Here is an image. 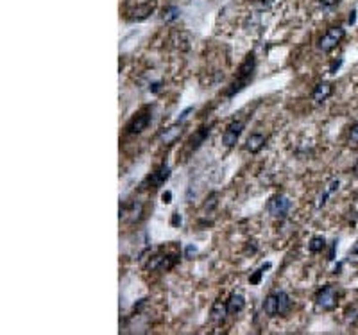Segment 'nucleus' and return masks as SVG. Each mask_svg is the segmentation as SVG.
I'll list each match as a JSON object with an SVG mask.
<instances>
[{
  "label": "nucleus",
  "instance_id": "30",
  "mask_svg": "<svg viewBox=\"0 0 358 335\" xmlns=\"http://www.w3.org/2000/svg\"><path fill=\"white\" fill-rule=\"evenodd\" d=\"M245 253H247V255H249V253H251V255H254V253H256V242H249L247 248H245Z\"/></svg>",
  "mask_w": 358,
  "mask_h": 335
},
{
  "label": "nucleus",
  "instance_id": "13",
  "mask_svg": "<svg viewBox=\"0 0 358 335\" xmlns=\"http://www.w3.org/2000/svg\"><path fill=\"white\" fill-rule=\"evenodd\" d=\"M181 133H183V124L181 122H176L174 126L167 127L160 138H162L163 143H172V142H176L177 138L181 136Z\"/></svg>",
  "mask_w": 358,
  "mask_h": 335
},
{
  "label": "nucleus",
  "instance_id": "5",
  "mask_svg": "<svg viewBox=\"0 0 358 335\" xmlns=\"http://www.w3.org/2000/svg\"><path fill=\"white\" fill-rule=\"evenodd\" d=\"M177 260H179L177 255H158L154 258H150V262L147 264V269L149 271H169L177 264Z\"/></svg>",
  "mask_w": 358,
  "mask_h": 335
},
{
  "label": "nucleus",
  "instance_id": "15",
  "mask_svg": "<svg viewBox=\"0 0 358 335\" xmlns=\"http://www.w3.org/2000/svg\"><path fill=\"white\" fill-rule=\"evenodd\" d=\"M264 310L269 317H276L278 315V292H272L265 298L264 301Z\"/></svg>",
  "mask_w": 358,
  "mask_h": 335
},
{
  "label": "nucleus",
  "instance_id": "34",
  "mask_svg": "<svg viewBox=\"0 0 358 335\" xmlns=\"http://www.w3.org/2000/svg\"><path fill=\"white\" fill-rule=\"evenodd\" d=\"M271 4H272V0H262V2H260V8H262V9H269V8H271Z\"/></svg>",
  "mask_w": 358,
  "mask_h": 335
},
{
  "label": "nucleus",
  "instance_id": "9",
  "mask_svg": "<svg viewBox=\"0 0 358 335\" xmlns=\"http://www.w3.org/2000/svg\"><path fill=\"white\" fill-rule=\"evenodd\" d=\"M228 314H229L228 303H226V301L217 300L215 303L212 305V310H210V319H212L213 323H221V321L226 319V315Z\"/></svg>",
  "mask_w": 358,
  "mask_h": 335
},
{
  "label": "nucleus",
  "instance_id": "26",
  "mask_svg": "<svg viewBox=\"0 0 358 335\" xmlns=\"http://www.w3.org/2000/svg\"><path fill=\"white\" fill-rule=\"evenodd\" d=\"M197 253V248L193 244H190V246H186V249H185V258H192L193 255Z\"/></svg>",
  "mask_w": 358,
  "mask_h": 335
},
{
  "label": "nucleus",
  "instance_id": "16",
  "mask_svg": "<svg viewBox=\"0 0 358 335\" xmlns=\"http://www.w3.org/2000/svg\"><path fill=\"white\" fill-rule=\"evenodd\" d=\"M292 310V300L287 292H278V315H287Z\"/></svg>",
  "mask_w": 358,
  "mask_h": 335
},
{
  "label": "nucleus",
  "instance_id": "7",
  "mask_svg": "<svg viewBox=\"0 0 358 335\" xmlns=\"http://www.w3.org/2000/svg\"><path fill=\"white\" fill-rule=\"evenodd\" d=\"M149 124H150V111L143 110V111H140L129 124H127V131L133 134H138V133H142L143 129H147Z\"/></svg>",
  "mask_w": 358,
  "mask_h": 335
},
{
  "label": "nucleus",
  "instance_id": "28",
  "mask_svg": "<svg viewBox=\"0 0 358 335\" xmlns=\"http://www.w3.org/2000/svg\"><path fill=\"white\" fill-rule=\"evenodd\" d=\"M339 185H340V183L337 181V179H333V181H331L330 185H328V190H326V192H328V194H333L335 190H339Z\"/></svg>",
  "mask_w": 358,
  "mask_h": 335
},
{
  "label": "nucleus",
  "instance_id": "21",
  "mask_svg": "<svg viewBox=\"0 0 358 335\" xmlns=\"http://www.w3.org/2000/svg\"><path fill=\"white\" fill-rule=\"evenodd\" d=\"M267 269H271V264H264L262 265L260 269H258V271H254V274L251 276V278H249V281H251V285H258L260 283V280H262V276H264V272L267 271Z\"/></svg>",
  "mask_w": 358,
  "mask_h": 335
},
{
  "label": "nucleus",
  "instance_id": "24",
  "mask_svg": "<svg viewBox=\"0 0 358 335\" xmlns=\"http://www.w3.org/2000/svg\"><path fill=\"white\" fill-rule=\"evenodd\" d=\"M349 142L353 143V146H358V124H354V126L351 127V133H349Z\"/></svg>",
  "mask_w": 358,
  "mask_h": 335
},
{
  "label": "nucleus",
  "instance_id": "27",
  "mask_svg": "<svg viewBox=\"0 0 358 335\" xmlns=\"http://www.w3.org/2000/svg\"><path fill=\"white\" fill-rule=\"evenodd\" d=\"M192 111H193V108H186V110L183 111L181 115H179V118H177V122H181V124L185 122V120H186V118H188V115L192 113Z\"/></svg>",
  "mask_w": 358,
  "mask_h": 335
},
{
  "label": "nucleus",
  "instance_id": "18",
  "mask_svg": "<svg viewBox=\"0 0 358 335\" xmlns=\"http://www.w3.org/2000/svg\"><path fill=\"white\" fill-rule=\"evenodd\" d=\"M142 213H143V205H142V201H134L133 205H131V210H129V221L131 222H136V221H140L142 219Z\"/></svg>",
  "mask_w": 358,
  "mask_h": 335
},
{
  "label": "nucleus",
  "instance_id": "11",
  "mask_svg": "<svg viewBox=\"0 0 358 335\" xmlns=\"http://www.w3.org/2000/svg\"><path fill=\"white\" fill-rule=\"evenodd\" d=\"M265 146V136L262 133H252L251 136L247 138V142H245V149L249 151L251 154H256L260 153Z\"/></svg>",
  "mask_w": 358,
  "mask_h": 335
},
{
  "label": "nucleus",
  "instance_id": "32",
  "mask_svg": "<svg viewBox=\"0 0 358 335\" xmlns=\"http://www.w3.org/2000/svg\"><path fill=\"white\" fill-rule=\"evenodd\" d=\"M321 4L328 6V8H330V6H337V4H339V0H321Z\"/></svg>",
  "mask_w": 358,
  "mask_h": 335
},
{
  "label": "nucleus",
  "instance_id": "33",
  "mask_svg": "<svg viewBox=\"0 0 358 335\" xmlns=\"http://www.w3.org/2000/svg\"><path fill=\"white\" fill-rule=\"evenodd\" d=\"M340 65H342V59H339V61H333V63H331V68H330L331 74H333V72L337 70V68H339Z\"/></svg>",
  "mask_w": 358,
  "mask_h": 335
},
{
  "label": "nucleus",
  "instance_id": "31",
  "mask_svg": "<svg viewBox=\"0 0 358 335\" xmlns=\"http://www.w3.org/2000/svg\"><path fill=\"white\" fill-rule=\"evenodd\" d=\"M335 248H337V241L331 244V249H330V255H328V260H333L335 258Z\"/></svg>",
  "mask_w": 358,
  "mask_h": 335
},
{
  "label": "nucleus",
  "instance_id": "1",
  "mask_svg": "<svg viewBox=\"0 0 358 335\" xmlns=\"http://www.w3.org/2000/svg\"><path fill=\"white\" fill-rule=\"evenodd\" d=\"M254 68H256L254 54H247L244 61H242L240 68H238V79H236L235 83L231 84V88L226 91V95H228V97H233L235 93L244 90V88L251 83L252 75H254Z\"/></svg>",
  "mask_w": 358,
  "mask_h": 335
},
{
  "label": "nucleus",
  "instance_id": "29",
  "mask_svg": "<svg viewBox=\"0 0 358 335\" xmlns=\"http://www.w3.org/2000/svg\"><path fill=\"white\" fill-rule=\"evenodd\" d=\"M162 199H163V203H165V205H169V203H172V192H169V190H167V192L162 196Z\"/></svg>",
  "mask_w": 358,
  "mask_h": 335
},
{
  "label": "nucleus",
  "instance_id": "10",
  "mask_svg": "<svg viewBox=\"0 0 358 335\" xmlns=\"http://www.w3.org/2000/svg\"><path fill=\"white\" fill-rule=\"evenodd\" d=\"M154 9H156V2H154V0H147V2H143V4L134 8L133 20H145L149 15H152Z\"/></svg>",
  "mask_w": 358,
  "mask_h": 335
},
{
  "label": "nucleus",
  "instance_id": "17",
  "mask_svg": "<svg viewBox=\"0 0 358 335\" xmlns=\"http://www.w3.org/2000/svg\"><path fill=\"white\" fill-rule=\"evenodd\" d=\"M210 131H212V126H204V127H201V129L197 131V133L193 134L192 138H190V147H192V149H197V147L201 146V143L204 142L206 138H208Z\"/></svg>",
  "mask_w": 358,
  "mask_h": 335
},
{
  "label": "nucleus",
  "instance_id": "2",
  "mask_svg": "<svg viewBox=\"0 0 358 335\" xmlns=\"http://www.w3.org/2000/svg\"><path fill=\"white\" fill-rule=\"evenodd\" d=\"M290 208H292L290 199L281 196V194L271 197V201H269V205H267V212L271 213L274 219H285L287 213L290 212Z\"/></svg>",
  "mask_w": 358,
  "mask_h": 335
},
{
  "label": "nucleus",
  "instance_id": "22",
  "mask_svg": "<svg viewBox=\"0 0 358 335\" xmlns=\"http://www.w3.org/2000/svg\"><path fill=\"white\" fill-rule=\"evenodd\" d=\"M219 205V194L217 192H212L208 197H206V203H204V210L206 212H212L215 206Z\"/></svg>",
  "mask_w": 358,
  "mask_h": 335
},
{
  "label": "nucleus",
  "instance_id": "19",
  "mask_svg": "<svg viewBox=\"0 0 358 335\" xmlns=\"http://www.w3.org/2000/svg\"><path fill=\"white\" fill-rule=\"evenodd\" d=\"M179 15H181V11H179V8H176V6H169V8L163 9V15H162V20L163 22H174V20L179 18Z\"/></svg>",
  "mask_w": 358,
  "mask_h": 335
},
{
  "label": "nucleus",
  "instance_id": "20",
  "mask_svg": "<svg viewBox=\"0 0 358 335\" xmlns=\"http://www.w3.org/2000/svg\"><path fill=\"white\" fill-rule=\"evenodd\" d=\"M324 248H326V238L324 236H314L310 241V244H308L310 253H321Z\"/></svg>",
  "mask_w": 358,
  "mask_h": 335
},
{
  "label": "nucleus",
  "instance_id": "12",
  "mask_svg": "<svg viewBox=\"0 0 358 335\" xmlns=\"http://www.w3.org/2000/svg\"><path fill=\"white\" fill-rule=\"evenodd\" d=\"M331 91H333V86H331L330 83H319L317 86L314 88V91H312V99H314L315 103H324L328 97L331 95Z\"/></svg>",
  "mask_w": 358,
  "mask_h": 335
},
{
  "label": "nucleus",
  "instance_id": "14",
  "mask_svg": "<svg viewBox=\"0 0 358 335\" xmlns=\"http://www.w3.org/2000/svg\"><path fill=\"white\" fill-rule=\"evenodd\" d=\"M228 303V310L229 314H238V312L244 310L245 307V298L242 294H231L229 296V300L226 301Z\"/></svg>",
  "mask_w": 358,
  "mask_h": 335
},
{
  "label": "nucleus",
  "instance_id": "25",
  "mask_svg": "<svg viewBox=\"0 0 358 335\" xmlns=\"http://www.w3.org/2000/svg\"><path fill=\"white\" fill-rule=\"evenodd\" d=\"M181 222H183V219H181V215H179V212H174L172 213V219H170V224H172L174 228H179V226H181Z\"/></svg>",
  "mask_w": 358,
  "mask_h": 335
},
{
  "label": "nucleus",
  "instance_id": "6",
  "mask_svg": "<svg viewBox=\"0 0 358 335\" xmlns=\"http://www.w3.org/2000/svg\"><path fill=\"white\" fill-rule=\"evenodd\" d=\"M244 131V122L242 120H233L228 127H226L224 134H222V143L226 147H233L236 142H238V136Z\"/></svg>",
  "mask_w": 358,
  "mask_h": 335
},
{
  "label": "nucleus",
  "instance_id": "23",
  "mask_svg": "<svg viewBox=\"0 0 358 335\" xmlns=\"http://www.w3.org/2000/svg\"><path fill=\"white\" fill-rule=\"evenodd\" d=\"M347 260H349L351 264H358V244L353 246V249H351L349 255H347Z\"/></svg>",
  "mask_w": 358,
  "mask_h": 335
},
{
  "label": "nucleus",
  "instance_id": "8",
  "mask_svg": "<svg viewBox=\"0 0 358 335\" xmlns=\"http://www.w3.org/2000/svg\"><path fill=\"white\" fill-rule=\"evenodd\" d=\"M170 177V169L169 165H162L158 170H154L152 174H150L149 177H147L145 185L152 186V188H158V186L165 185V181Z\"/></svg>",
  "mask_w": 358,
  "mask_h": 335
},
{
  "label": "nucleus",
  "instance_id": "3",
  "mask_svg": "<svg viewBox=\"0 0 358 335\" xmlns=\"http://www.w3.org/2000/svg\"><path fill=\"white\" fill-rule=\"evenodd\" d=\"M337 300H339V289L333 287V285H328L323 291H319V294L315 298V303L321 310H333Z\"/></svg>",
  "mask_w": 358,
  "mask_h": 335
},
{
  "label": "nucleus",
  "instance_id": "4",
  "mask_svg": "<svg viewBox=\"0 0 358 335\" xmlns=\"http://www.w3.org/2000/svg\"><path fill=\"white\" fill-rule=\"evenodd\" d=\"M346 36V31L342 27H331L328 29V32L319 39V49L323 52H330L331 49H335L340 43V39Z\"/></svg>",
  "mask_w": 358,
  "mask_h": 335
},
{
  "label": "nucleus",
  "instance_id": "36",
  "mask_svg": "<svg viewBox=\"0 0 358 335\" xmlns=\"http://www.w3.org/2000/svg\"><path fill=\"white\" fill-rule=\"evenodd\" d=\"M354 15H356V11L351 13V16H349V24H354V20H356V16H354Z\"/></svg>",
  "mask_w": 358,
  "mask_h": 335
},
{
  "label": "nucleus",
  "instance_id": "35",
  "mask_svg": "<svg viewBox=\"0 0 358 335\" xmlns=\"http://www.w3.org/2000/svg\"><path fill=\"white\" fill-rule=\"evenodd\" d=\"M160 84H162V83H152V86H150V91H152V93H158V91H160Z\"/></svg>",
  "mask_w": 358,
  "mask_h": 335
}]
</instances>
